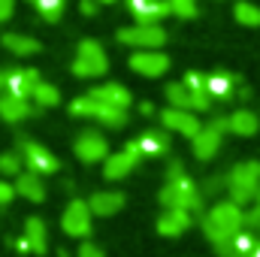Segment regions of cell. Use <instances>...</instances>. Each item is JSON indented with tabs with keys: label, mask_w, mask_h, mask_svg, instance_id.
<instances>
[{
	"label": "cell",
	"mask_w": 260,
	"mask_h": 257,
	"mask_svg": "<svg viewBox=\"0 0 260 257\" xmlns=\"http://www.w3.org/2000/svg\"><path fill=\"white\" fill-rule=\"evenodd\" d=\"M200 224H203V233H206V239L212 242V248H215V254H218V251H224V248L233 242L236 233L245 230V209H239V206L230 203V200H221V203H215V206L200 218Z\"/></svg>",
	"instance_id": "cell-1"
},
{
	"label": "cell",
	"mask_w": 260,
	"mask_h": 257,
	"mask_svg": "<svg viewBox=\"0 0 260 257\" xmlns=\"http://www.w3.org/2000/svg\"><path fill=\"white\" fill-rule=\"evenodd\" d=\"M160 206L164 209H182V212H203V191L185 176L182 160H173L167 170V185L160 188Z\"/></svg>",
	"instance_id": "cell-2"
},
{
	"label": "cell",
	"mask_w": 260,
	"mask_h": 257,
	"mask_svg": "<svg viewBox=\"0 0 260 257\" xmlns=\"http://www.w3.org/2000/svg\"><path fill=\"white\" fill-rule=\"evenodd\" d=\"M227 197L239 209L260 203V160H239L227 173Z\"/></svg>",
	"instance_id": "cell-3"
},
{
	"label": "cell",
	"mask_w": 260,
	"mask_h": 257,
	"mask_svg": "<svg viewBox=\"0 0 260 257\" xmlns=\"http://www.w3.org/2000/svg\"><path fill=\"white\" fill-rule=\"evenodd\" d=\"M70 70H73V76H79V79H97V76H103V73L109 70L106 49H103L100 43H94V40H82L79 49H76V58H73Z\"/></svg>",
	"instance_id": "cell-4"
},
{
	"label": "cell",
	"mask_w": 260,
	"mask_h": 257,
	"mask_svg": "<svg viewBox=\"0 0 260 257\" xmlns=\"http://www.w3.org/2000/svg\"><path fill=\"white\" fill-rule=\"evenodd\" d=\"M70 112L79 115V118H94V121H100L103 127H124V124H127V112H124V109L103 106V103H97L91 94L76 97V100L70 103Z\"/></svg>",
	"instance_id": "cell-5"
},
{
	"label": "cell",
	"mask_w": 260,
	"mask_h": 257,
	"mask_svg": "<svg viewBox=\"0 0 260 257\" xmlns=\"http://www.w3.org/2000/svg\"><path fill=\"white\" fill-rule=\"evenodd\" d=\"M115 37L118 43L133 46L136 52H154L157 46L167 43V30L160 24H130V27H121Z\"/></svg>",
	"instance_id": "cell-6"
},
{
	"label": "cell",
	"mask_w": 260,
	"mask_h": 257,
	"mask_svg": "<svg viewBox=\"0 0 260 257\" xmlns=\"http://www.w3.org/2000/svg\"><path fill=\"white\" fill-rule=\"evenodd\" d=\"M18 154H21V160H24V167L30 170V173H37V176H52V173H58V157L49 151V148H43L40 142H30V139H21L18 142Z\"/></svg>",
	"instance_id": "cell-7"
},
{
	"label": "cell",
	"mask_w": 260,
	"mask_h": 257,
	"mask_svg": "<svg viewBox=\"0 0 260 257\" xmlns=\"http://www.w3.org/2000/svg\"><path fill=\"white\" fill-rule=\"evenodd\" d=\"M142 160V151H139V145H136V139L127 142L118 154H109L106 160H103V176L109 179V182H118V179H124L130 176L133 170H136V164Z\"/></svg>",
	"instance_id": "cell-8"
},
{
	"label": "cell",
	"mask_w": 260,
	"mask_h": 257,
	"mask_svg": "<svg viewBox=\"0 0 260 257\" xmlns=\"http://www.w3.org/2000/svg\"><path fill=\"white\" fill-rule=\"evenodd\" d=\"M73 148H76V157L82 164H97V160H106L109 157V142L97 130H82L76 136V145Z\"/></svg>",
	"instance_id": "cell-9"
},
{
	"label": "cell",
	"mask_w": 260,
	"mask_h": 257,
	"mask_svg": "<svg viewBox=\"0 0 260 257\" xmlns=\"http://www.w3.org/2000/svg\"><path fill=\"white\" fill-rule=\"evenodd\" d=\"M61 227L67 236H88L91 233V209L85 200H70V206L64 209V218H61Z\"/></svg>",
	"instance_id": "cell-10"
},
{
	"label": "cell",
	"mask_w": 260,
	"mask_h": 257,
	"mask_svg": "<svg viewBox=\"0 0 260 257\" xmlns=\"http://www.w3.org/2000/svg\"><path fill=\"white\" fill-rule=\"evenodd\" d=\"M130 70L145 76V79H157V76H164L170 70V58L164 52H157V49L154 52H133L130 55Z\"/></svg>",
	"instance_id": "cell-11"
},
{
	"label": "cell",
	"mask_w": 260,
	"mask_h": 257,
	"mask_svg": "<svg viewBox=\"0 0 260 257\" xmlns=\"http://www.w3.org/2000/svg\"><path fill=\"white\" fill-rule=\"evenodd\" d=\"M160 121H164V127H167V130H176L179 136H188V139H194L197 133L203 130V121L197 118V112L173 109V106L160 112Z\"/></svg>",
	"instance_id": "cell-12"
},
{
	"label": "cell",
	"mask_w": 260,
	"mask_h": 257,
	"mask_svg": "<svg viewBox=\"0 0 260 257\" xmlns=\"http://www.w3.org/2000/svg\"><path fill=\"white\" fill-rule=\"evenodd\" d=\"M130 12L136 15V24H160L170 12L167 0H127Z\"/></svg>",
	"instance_id": "cell-13"
},
{
	"label": "cell",
	"mask_w": 260,
	"mask_h": 257,
	"mask_svg": "<svg viewBox=\"0 0 260 257\" xmlns=\"http://www.w3.org/2000/svg\"><path fill=\"white\" fill-rule=\"evenodd\" d=\"M91 97H94L97 103H103V106L124 109V112H127L130 103H133L130 91L124 88V85H118V82H106V85H97V88H91Z\"/></svg>",
	"instance_id": "cell-14"
},
{
	"label": "cell",
	"mask_w": 260,
	"mask_h": 257,
	"mask_svg": "<svg viewBox=\"0 0 260 257\" xmlns=\"http://www.w3.org/2000/svg\"><path fill=\"white\" fill-rule=\"evenodd\" d=\"M194 224V215L191 212H182V209H164V215L157 218V233L173 239V236H182L185 230H191Z\"/></svg>",
	"instance_id": "cell-15"
},
{
	"label": "cell",
	"mask_w": 260,
	"mask_h": 257,
	"mask_svg": "<svg viewBox=\"0 0 260 257\" xmlns=\"http://www.w3.org/2000/svg\"><path fill=\"white\" fill-rule=\"evenodd\" d=\"M221 139H224V133H221L218 127L203 124V130H200L194 139H191L194 157H197V160H212V157L218 154V148H221Z\"/></svg>",
	"instance_id": "cell-16"
},
{
	"label": "cell",
	"mask_w": 260,
	"mask_h": 257,
	"mask_svg": "<svg viewBox=\"0 0 260 257\" xmlns=\"http://www.w3.org/2000/svg\"><path fill=\"white\" fill-rule=\"evenodd\" d=\"M40 82H43V79H40V73H37V70H30V67H24V70H9V85H6V91H9V94H15V97L30 100Z\"/></svg>",
	"instance_id": "cell-17"
},
{
	"label": "cell",
	"mask_w": 260,
	"mask_h": 257,
	"mask_svg": "<svg viewBox=\"0 0 260 257\" xmlns=\"http://www.w3.org/2000/svg\"><path fill=\"white\" fill-rule=\"evenodd\" d=\"M124 194L121 191H97L88 200V209L91 215H100V218H109V215H118L124 209Z\"/></svg>",
	"instance_id": "cell-18"
},
{
	"label": "cell",
	"mask_w": 260,
	"mask_h": 257,
	"mask_svg": "<svg viewBox=\"0 0 260 257\" xmlns=\"http://www.w3.org/2000/svg\"><path fill=\"white\" fill-rule=\"evenodd\" d=\"M167 100H170V106L173 109H185V112H209L212 106H206V103H200L194 94L185 88V82H173V85H167Z\"/></svg>",
	"instance_id": "cell-19"
},
{
	"label": "cell",
	"mask_w": 260,
	"mask_h": 257,
	"mask_svg": "<svg viewBox=\"0 0 260 257\" xmlns=\"http://www.w3.org/2000/svg\"><path fill=\"white\" fill-rule=\"evenodd\" d=\"M30 112H34V109H30V100L15 97V94H9V91L0 94V118H3V121L18 124V121H24Z\"/></svg>",
	"instance_id": "cell-20"
},
{
	"label": "cell",
	"mask_w": 260,
	"mask_h": 257,
	"mask_svg": "<svg viewBox=\"0 0 260 257\" xmlns=\"http://www.w3.org/2000/svg\"><path fill=\"white\" fill-rule=\"evenodd\" d=\"M24 242L34 254H46L49 248V230H46V221L43 218H27L24 221Z\"/></svg>",
	"instance_id": "cell-21"
},
{
	"label": "cell",
	"mask_w": 260,
	"mask_h": 257,
	"mask_svg": "<svg viewBox=\"0 0 260 257\" xmlns=\"http://www.w3.org/2000/svg\"><path fill=\"white\" fill-rule=\"evenodd\" d=\"M15 194L18 197H24V200H30V203H43L46 200V185H43V176H37V173H21L18 179H15Z\"/></svg>",
	"instance_id": "cell-22"
},
{
	"label": "cell",
	"mask_w": 260,
	"mask_h": 257,
	"mask_svg": "<svg viewBox=\"0 0 260 257\" xmlns=\"http://www.w3.org/2000/svg\"><path fill=\"white\" fill-rule=\"evenodd\" d=\"M260 239L251 233V230H242V233H236L233 236V242L224 248V251H218V257H251L257 251Z\"/></svg>",
	"instance_id": "cell-23"
},
{
	"label": "cell",
	"mask_w": 260,
	"mask_h": 257,
	"mask_svg": "<svg viewBox=\"0 0 260 257\" xmlns=\"http://www.w3.org/2000/svg\"><path fill=\"white\" fill-rule=\"evenodd\" d=\"M227 124H230V133H236V136H254L260 130V118L251 109H236L227 115Z\"/></svg>",
	"instance_id": "cell-24"
},
{
	"label": "cell",
	"mask_w": 260,
	"mask_h": 257,
	"mask_svg": "<svg viewBox=\"0 0 260 257\" xmlns=\"http://www.w3.org/2000/svg\"><path fill=\"white\" fill-rule=\"evenodd\" d=\"M136 145H139L142 157H157V154H167V148H170V136L160 133V130H145V133L136 139Z\"/></svg>",
	"instance_id": "cell-25"
},
{
	"label": "cell",
	"mask_w": 260,
	"mask_h": 257,
	"mask_svg": "<svg viewBox=\"0 0 260 257\" xmlns=\"http://www.w3.org/2000/svg\"><path fill=\"white\" fill-rule=\"evenodd\" d=\"M0 43H3L6 52H12L18 58H27V55H37L40 52V43L34 37H24V34H3Z\"/></svg>",
	"instance_id": "cell-26"
},
{
	"label": "cell",
	"mask_w": 260,
	"mask_h": 257,
	"mask_svg": "<svg viewBox=\"0 0 260 257\" xmlns=\"http://www.w3.org/2000/svg\"><path fill=\"white\" fill-rule=\"evenodd\" d=\"M206 91L212 100H227V97H233V79L227 73H212V76H206Z\"/></svg>",
	"instance_id": "cell-27"
},
{
	"label": "cell",
	"mask_w": 260,
	"mask_h": 257,
	"mask_svg": "<svg viewBox=\"0 0 260 257\" xmlns=\"http://www.w3.org/2000/svg\"><path fill=\"white\" fill-rule=\"evenodd\" d=\"M30 100H34L40 109H52V106H58V103H61V91H58L52 82H40Z\"/></svg>",
	"instance_id": "cell-28"
},
{
	"label": "cell",
	"mask_w": 260,
	"mask_h": 257,
	"mask_svg": "<svg viewBox=\"0 0 260 257\" xmlns=\"http://www.w3.org/2000/svg\"><path fill=\"white\" fill-rule=\"evenodd\" d=\"M233 15H236V21L245 24V27H260V6L248 3V0H239V3L233 6Z\"/></svg>",
	"instance_id": "cell-29"
},
{
	"label": "cell",
	"mask_w": 260,
	"mask_h": 257,
	"mask_svg": "<svg viewBox=\"0 0 260 257\" xmlns=\"http://www.w3.org/2000/svg\"><path fill=\"white\" fill-rule=\"evenodd\" d=\"M21 167H24V160H21V154L18 151H6V154H0V173L3 176H21Z\"/></svg>",
	"instance_id": "cell-30"
},
{
	"label": "cell",
	"mask_w": 260,
	"mask_h": 257,
	"mask_svg": "<svg viewBox=\"0 0 260 257\" xmlns=\"http://www.w3.org/2000/svg\"><path fill=\"white\" fill-rule=\"evenodd\" d=\"M37 9L46 21H58L64 12V0H37Z\"/></svg>",
	"instance_id": "cell-31"
},
{
	"label": "cell",
	"mask_w": 260,
	"mask_h": 257,
	"mask_svg": "<svg viewBox=\"0 0 260 257\" xmlns=\"http://www.w3.org/2000/svg\"><path fill=\"white\" fill-rule=\"evenodd\" d=\"M167 3H170V12L179 18H194L197 15V0H167Z\"/></svg>",
	"instance_id": "cell-32"
},
{
	"label": "cell",
	"mask_w": 260,
	"mask_h": 257,
	"mask_svg": "<svg viewBox=\"0 0 260 257\" xmlns=\"http://www.w3.org/2000/svg\"><path fill=\"white\" fill-rule=\"evenodd\" d=\"M221 188H227V176L224 179H209L206 188H203V197H212V194H218Z\"/></svg>",
	"instance_id": "cell-33"
},
{
	"label": "cell",
	"mask_w": 260,
	"mask_h": 257,
	"mask_svg": "<svg viewBox=\"0 0 260 257\" xmlns=\"http://www.w3.org/2000/svg\"><path fill=\"white\" fill-rule=\"evenodd\" d=\"M12 197H15V185H9V182H0V206L12 203Z\"/></svg>",
	"instance_id": "cell-34"
},
{
	"label": "cell",
	"mask_w": 260,
	"mask_h": 257,
	"mask_svg": "<svg viewBox=\"0 0 260 257\" xmlns=\"http://www.w3.org/2000/svg\"><path fill=\"white\" fill-rule=\"evenodd\" d=\"M79 257H103V248L94 245V242H85V245L79 248Z\"/></svg>",
	"instance_id": "cell-35"
},
{
	"label": "cell",
	"mask_w": 260,
	"mask_h": 257,
	"mask_svg": "<svg viewBox=\"0 0 260 257\" xmlns=\"http://www.w3.org/2000/svg\"><path fill=\"white\" fill-rule=\"evenodd\" d=\"M15 12V0H0V21H9Z\"/></svg>",
	"instance_id": "cell-36"
},
{
	"label": "cell",
	"mask_w": 260,
	"mask_h": 257,
	"mask_svg": "<svg viewBox=\"0 0 260 257\" xmlns=\"http://www.w3.org/2000/svg\"><path fill=\"white\" fill-rule=\"evenodd\" d=\"M79 9H82V15H94L97 12V0H82Z\"/></svg>",
	"instance_id": "cell-37"
},
{
	"label": "cell",
	"mask_w": 260,
	"mask_h": 257,
	"mask_svg": "<svg viewBox=\"0 0 260 257\" xmlns=\"http://www.w3.org/2000/svg\"><path fill=\"white\" fill-rule=\"evenodd\" d=\"M6 85H9V70H0V94L6 91Z\"/></svg>",
	"instance_id": "cell-38"
},
{
	"label": "cell",
	"mask_w": 260,
	"mask_h": 257,
	"mask_svg": "<svg viewBox=\"0 0 260 257\" xmlns=\"http://www.w3.org/2000/svg\"><path fill=\"white\" fill-rule=\"evenodd\" d=\"M15 251H18V254H24V251H30V248H27V242H24V236H21V239L15 242Z\"/></svg>",
	"instance_id": "cell-39"
},
{
	"label": "cell",
	"mask_w": 260,
	"mask_h": 257,
	"mask_svg": "<svg viewBox=\"0 0 260 257\" xmlns=\"http://www.w3.org/2000/svg\"><path fill=\"white\" fill-rule=\"evenodd\" d=\"M139 112H142V115H151V112H154V106H151V103H139Z\"/></svg>",
	"instance_id": "cell-40"
},
{
	"label": "cell",
	"mask_w": 260,
	"mask_h": 257,
	"mask_svg": "<svg viewBox=\"0 0 260 257\" xmlns=\"http://www.w3.org/2000/svg\"><path fill=\"white\" fill-rule=\"evenodd\" d=\"M251 257H260V245H257V251H254V254H251Z\"/></svg>",
	"instance_id": "cell-41"
},
{
	"label": "cell",
	"mask_w": 260,
	"mask_h": 257,
	"mask_svg": "<svg viewBox=\"0 0 260 257\" xmlns=\"http://www.w3.org/2000/svg\"><path fill=\"white\" fill-rule=\"evenodd\" d=\"M254 236H257V239H260V227H257V230H254Z\"/></svg>",
	"instance_id": "cell-42"
},
{
	"label": "cell",
	"mask_w": 260,
	"mask_h": 257,
	"mask_svg": "<svg viewBox=\"0 0 260 257\" xmlns=\"http://www.w3.org/2000/svg\"><path fill=\"white\" fill-rule=\"evenodd\" d=\"M97 3H112V0H97Z\"/></svg>",
	"instance_id": "cell-43"
},
{
	"label": "cell",
	"mask_w": 260,
	"mask_h": 257,
	"mask_svg": "<svg viewBox=\"0 0 260 257\" xmlns=\"http://www.w3.org/2000/svg\"><path fill=\"white\" fill-rule=\"evenodd\" d=\"M34 3H37V0H34Z\"/></svg>",
	"instance_id": "cell-44"
},
{
	"label": "cell",
	"mask_w": 260,
	"mask_h": 257,
	"mask_svg": "<svg viewBox=\"0 0 260 257\" xmlns=\"http://www.w3.org/2000/svg\"><path fill=\"white\" fill-rule=\"evenodd\" d=\"M257 206H260V203H257Z\"/></svg>",
	"instance_id": "cell-45"
}]
</instances>
